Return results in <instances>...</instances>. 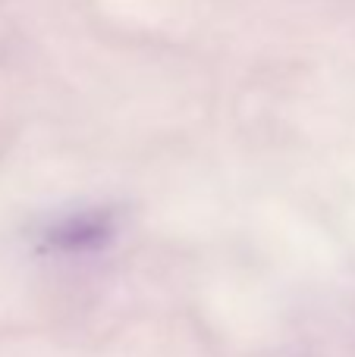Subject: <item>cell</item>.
I'll return each instance as SVG.
<instances>
[{
    "label": "cell",
    "instance_id": "1",
    "mask_svg": "<svg viewBox=\"0 0 355 357\" xmlns=\"http://www.w3.org/2000/svg\"><path fill=\"white\" fill-rule=\"evenodd\" d=\"M117 232V216L104 207L73 210L41 226V245L54 254H88L104 248Z\"/></svg>",
    "mask_w": 355,
    "mask_h": 357
}]
</instances>
